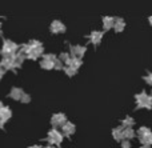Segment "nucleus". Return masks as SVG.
<instances>
[{"mask_svg": "<svg viewBox=\"0 0 152 148\" xmlns=\"http://www.w3.org/2000/svg\"><path fill=\"white\" fill-rule=\"evenodd\" d=\"M66 123H67V117L64 114H55L51 117V124L53 127H63Z\"/></svg>", "mask_w": 152, "mask_h": 148, "instance_id": "nucleus-4", "label": "nucleus"}, {"mask_svg": "<svg viewBox=\"0 0 152 148\" xmlns=\"http://www.w3.org/2000/svg\"><path fill=\"white\" fill-rule=\"evenodd\" d=\"M43 148H56L55 146H50V144H48V146H45V147H43Z\"/></svg>", "mask_w": 152, "mask_h": 148, "instance_id": "nucleus-28", "label": "nucleus"}, {"mask_svg": "<svg viewBox=\"0 0 152 148\" xmlns=\"http://www.w3.org/2000/svg\"><path fill=\"white\" fill-rule=\"evenodd\" d=\"M29 148H43V147H40V146H31Z\"/></svg>", "mask_w": 152, "mask_h": 148, "instance_id": "nucleus-29", "label": "nucleus"}, {"mask_svg": "<svg viewBox=\"0 0 152 148\" xmlns=\"http://www.w3.org/2000/svg\"><path fill=\"white\" fill-rule=\"evenodd\" d=\"M64 72H66L68 76H74V75H76V69H74L72 67H69V66H67L66 68H64Z\"/></svg>", "mask_w": 152, "mask_h": 148, "instance_id": "nucleus-22", "label": "nucleus"}, {"mask_svg": "<svg viewBox=\"0 0 152 148\" xmlns=\"http://www.w3.org/2000/svg\"><path fill=\"white\" fill-rule=\"evenodd\" d=\"M18 50H19V45L16 44L15 42L5 39L4 42H3L1 55H3V58H7V56H13V55H16Z\"/></svg>", "mask_w": 152, "mask_h": 148, "instance_id": "nucleus-1", "label": "nucleus"}, {"mask_svg": "<svg viewBox=\"0 0 152 148\" xmlns=\"http://www.w3.org/2000/svg\"><path fill=\"white\" fill-rule=\"evenodd\" d=\"M43 59H45V60H48V61H52V63H55V60L58 58H56V55H53V53H45V55L43 56Z\"/></svg>", "mask_w": 152, "mask_h": 148, "instance_id": "nucleus-21", "label": "nucleus"}, {"mask_svg": "<svg viewBox=\"0 0 152 148\" xmlns=\"http://www.w3.org/2000/svg\"><path fill=\"white\" fill-rule=\"evenodd\" d=\"M144 80H145V83H148V84L152 85V72H150V74L144 77Z\"/></svg>", "mask_w": 152, "mask_h": 148, "instance_id": "nucleus-25", "label": "nucleus"}, {"mask_svg": "<svg viewBox=\"0 0 152 148\" xmlns=\"http://www.w3.org/2000/svg\"><path fill=\"white\" fill-rule=\"evenodd\" d=\"M124 27H126V23H124L123 19L118 17L115 19V24H113V29H115L116 32H121L124 29Z\"/></svg>", "mask_w": 152, "mask_h": 148, "instance_id": "nucleus-12", "label": "nucleus"}, {"mask_svg": "<svg viewBox=\"0 0 152 148\" xmlns=\"http://www.w3.org/2000/svg\"><path fill=\"white\" fill-rule=\"evenodd\" d=\"M61 128H63V133L66 136H71V135H74L75 133V125L72 124V123H69V122H67Z\"/></svg>", "mask_w": 152, "mask_h": 148, "instance_id": "nucleus-10", "label": "nucleus"}, {"mask_svg": "<svg viewBox=\"0 0 152 148\" xmlns=\"http://www.w3.org/2000/svg\"><path fill=\"white\" fill-rule=\"evenodd\" d=\"M47 141L50 143V146H59V144L63 141V133L59 132L56 128H52V130L48 132Z\"/></svg>", "mask_w": 152, "mask_h": 148, "instance_id": "nucleus-3", "label": "nucleus"}, {"mask_svg": "<svg viewBox=\"0 0 152 148\" xmlns=\"http://www.w3.org/2000/svg\"><path fill=\"white\" fill-rule=\"evenodd\" d=\"M136 108H152V96L147 95L145 92H142L139 95H136Z\"/></svg>", "mask_w": 152, "mask_h": 148, "instance_id": "nucleus-2", "label": "nucleus"}, {"mask_svg": "<svg viewBox=\"0 0 152 148\" xmlns=\"http://www.w3.org/2000/svg\"><path fill=\"white\" fill-rule=\"evenodd\" d=\"M53 68H55V69H63V68H64V67H63V63H61L59 59H56L55 63H53Z\"/></svg>", "mask_w": 152, "mask_h": 148, "instance_id": "nucleus-24", "label": "nucleus"}, {"mask_svg": "<svg viewBox=\"0 0 152 148\" xmlns=\"http://www.w3.org/2000/svg\"><path fill=\"white\" fill-rule=\"evenodd\" d=\"M121 148H131V143H129V140H123L121 141Z\"/></svg>", "mask_w": 152, "mask_h": 148, "instance_id": "nucleus-26", "label": "nucleus"}, {"mask_svg": "<svg viewBox=\"0 0 152 148\" xmlns=\"http://www.w3.org/2000/svg\"><path fill=\"white\" fill-rule=\"evenodd\" d=\"M69 50H71V55L72 58H77V59H81V56L86 53L87 48L83 47V45H71L69 47Z\"/></svg>", "mask_w": 152, "mask_h": 148, "instance_id": "nucleus-6", "label": "nucleus"}, {"mask_svg": "<svg viewBox=\"0 0 152 148\" xmlns=\"http://www.w3.org/2000/svg\"><path fill=\"white\" fill-rule=\"evenodd\" d=\"M121 124H123V125H121V127H126V128H132V125L135 124V120L132 119L131 116H127L126 119H124L123 122H121Z\"/></svg>", "mask_w": 152, "mask_h": 148, "instance_id": "nucleus-18", "label": "nucleus"}, {"mask_svg": "<svg viewBox=\"0 0 152 148\" xmlns=\"http://www.w3.org/2000/svg\"><path fill=\"white\" fill-rule=\"evenodd\" d=\"M0 66L3 67V69H4V71L15 69V68H13V56H7V58H3Z\"/></svg>", "mask_w": 152, "mask_h": 148, "instance_id": "nucleus-8", "label": "nucleus"}, {"mask_svg": "<svg viewBox=\"0 0 152 148\" xmlns=\"http://www.w3.org/2000/svg\"><path fill=\"white\" fill-rule=\"evenodd\" d=\"M69 67H72L74 69H76L77 71V68L81 66V59H77V58H71V61H69L68 64Z\"/></svg>", "mask_w": 152, "mask_h": 148, "instance_id": "nucleus-17", "label": "nucleus"}, {"mask_svg": "<svg viewBox=\"0 0 152 148\" xmlns=\"http://www.w3.org/2000/svg\"><path fill=\"white\" fill-rule=\"evenodd\" d=\"M151 132V130L150 128H147V127H142V128H139L137 130V136H139V139H143V138H145L147 135H150Z\"/></svg>", "mask_w": 152, "mask_h": 148, "instance_id": "nucleus-15", "label": "nucleus"}, {"mask_svg": "<svg viewBox=\"0 0 152 148\" xmlns=\"http://www.w3.org/2000/svg\"><path fill=\"white\" fill-rule=\"evenodd\" d=\"M112 135H113V138H115V140H118V141H123V127H118V128H115V130L112 131Z\"/></svg>", "mask_w": 152, "mask_h": 148, "instance_id": "nucleus-13", "label": "nucleus"}, {"mask_svg": "<svg viewBox=\"0 0 152 148\" xmlns=\"http://www.w3.org/2000/svg\"><path fill=\"white\" fill-rule=\"evenodd\" d=\"M134 136H135V131L132 130V128H126V130H123V138H126L127 140L134 139Z\"/></svg>", "mask_w": 152, "mask_h": 148, "instance_id": "nucleus-16", "label": "nucleus"}, {"mask_svg": "<svg viewBox=\"0 0 152 148\" xmlns=\"http://www.w3.org/2000/svg\"><path fill=\"white\" fill-rule=\"evenodd\" d=\"M23 95H24V91L19 87H13V88H11V91H10V98L13 99V100H20Z\"/></svg>", "mask_w": 152, "mask_h": 148, "instance_id": "nucleus-9", "label": "nucleus"}, {"mask_svg": "<svg viewBox=\"0 0 152 148\" xmlns=\"http://www.w3.org/2000/svg\"><path fill=\"white\" fill-rule=\"evenodd\" d=\"M4 74H5V71H4V69H3V67L0 66V80H1V77L4 76Z\"/></svg>", "mask_w": 152, "mask_h": 148, "instance_id": "nucleus-27", "label": "nucleus"}, {"mask_svg": "<svg viewBox=\"0 0 152 148\" xmlns=\"http://www.w3.org/2000/svg\"><path fill=\"white\" fill-rule=\"evenodd\" d=\"M50 28H51L52 34H61V32L66 31V26H64L60 20H53L52 23H51Z\"/></svg>", "mask_w": 152, "mask_h": 148, "instance_id": "nucleus-7", "label": "nucleus"}, {"mask_svg": "<svg viewBox=\"0 0 152 148\" xmlns=\"http://www.w3.org/2000/svg\"><path fill=\"white\" fill-rule=\"evenodd\" d=\"M40 67H42L43 69H52L53 68V63L52 61L45 60V59H43V60L40 61Z\"/></svg>", "mask_w": 152, "mask_h": 148, "instance_id": "nucleus-20", "label": "nucleus"}, {"mask_svg": "<svg viewBox=\"0 0 152 148\" xmlns=\"http://www.w3.org/2000/svg\"><path fill=\"white\" fill-rule=\"evenodd\" d=\"M59 60H60L61 63H66L67 66H68L69 61H71V55H69L68 52H63V53H60V56H59Z\"/></svg>", "mask_w": 152, "mask_h": 148, "instance_id": "nucleus-19", "label": "nucleus"}, {"mask_svg": "<svg viewBox=\"0 0 152 148\" xmlns=\"http://www.w3.org/2000/svg\"><path fill=\"white\" fill-rule=\"evenodd\" d=\"M113 24H115V19L113 17H104L103 19V26H104L105 29H111L113 28Z\"/></svg>", "mask_w": 152, "mask_h": 148, "instance_id": "nucleus-14", "label": "nucleus"}, {"mask_svg": "<svg viewBox=\"0 0 152 148\" xmlns=\"http://www.w3.org/2000/svg\"><path fill=\"white\" fill-rule=\"evenodd\" d=\"M11 116H12V111L10 109V107L4 106V104L0 101V120L5 123L7 120L11 119Z\"/></svg>", "mask_w": 152, "mask_h": 148, "instance_id": "nucleus-5", "label": "nucleus"}, {"mask_svg": "<svg viewBox=\"0 0 152 148\" xmlns=\"http://www.w3.org/2000/svg\"><path fill=\"white\" fill-rule=\"evenodd\" d=\"M150 23H151V26H152V16L150 17Z\"/></svg>", "mask_w": 152, "mask_h": 148, "instance_id": "nucleus-30", "label": "nucleus"}, {"mask_svg": "<svg viewBox=\"0 0 152 148\" xmlns=\"http://www.w3.org/2000/svg\"><path fill=\"white\" fill-rule=\"evenodd\" d=\"M20 101H21V103H24V104L29 103V101H31V96H29V95H28V93H24V95H23V96H21Z\"/></svg>", "mask_w": 152, "mask_h": 148, "instance_id": "nucleus-23", "label": "nucleus"}, {"mask_svg": "<svg viewBox=\"0 0 152 148\" xmlns=\"http://www.w3.org/2000/svg\"><path fill=\"white\" fill-rule=\"evenodd\" d=\"M102 37H103V32H100V31H94L89 35V40H91V43H94L95 45L99 44Z\"/></svg>", "mask_w": 152, "mask_h": 148, "instance_id": "nucleus-11", "label": "nucleus"}]
</instances>
